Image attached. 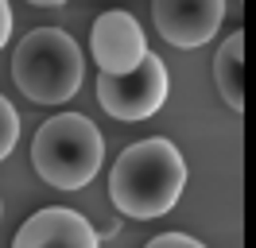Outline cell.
I'll list each match as a JSON object with an SVG mask.
<instances>
[{
  "label": "cell",
  "mask_w": 256,
  "mask_h": 248,
  "mask_svg": "<svg viewBox=\"0 0 256 248\" xmlns=\"http://www.w3.org/2000/svg\"><path fill=\"white\" fill-rule=\"evenodd\" d=\"M12 248H101V236L78 210L47 206L20 225Z\"/></svg>",
  "instance_id": "obj_7"
},
{
  "label": "cell",
  "mask_w": 256,
  "mask_h": 248,
  "mask_svg": "<svg viewBox=\"0 0 256 248\" xmlns=\"http://www.w3.org/2000/svg\"><path fill=\"white\" fill-rule=\"evenodd\" d=\"M167 66L160 54H148L128 74H97V101L112 120H148L167 101Z\"/></svg>",
  "instance_id": "obj_4"
},
{
  "label": "cell",
  "mask_w": 256,
  "mask_h": 248,
  "mask_svg": "<svg viewBox=\"0 0 256 248\" xmlns=\"http://www.w3.org/2000/svg\"><path fill=\"white\" fill-rule=\"evenodd\" d=\"M105 163V136L82 112H58L39 124L32 140V167L54 190H82Z\"/></svg>",
  "instance_id": "obj_2"
},
{
  "label": "cell",
  "mask_w": 256,
  "mask_h": 248,
  "mask_svg": "<svg viewBox=\"0 0 256 248\" xmlns=\"http://www.w3.org/2000/svg\"><path fill=\"white\" fill-rule=\"evenodd\" d=\"M214 86L233 112L244 108V35L233 31L214 54Z\"/></svg>",
  "instance_id": "obj_8"
},
{
  "label": "cell",
  "mask_w": 256,
  "mask_h": 248,
  "mask_svg": "<svg viewBox=\"0 0 256 248\" xmlns=\"http://www.w3.org/2000/svg\"><path fill=\"white\" fill-rule=\"evenodd\" d=\"M90 54H94L101 74H128L152 50H148V39L140 31V24L128 12L112 8V12H101L94 20V28H90Z\"/></svg>",
  "instance_id": "obj_5"
},
{
  "label": "cell",
  "mask_w": 256,
  "mask_h": 248,
  "mask_svg": "<svg viewBox=\"0 0 256 248\" xmlns=\"http://www.w3.org/2000/svg\"><path fill=\"white\" fill-rule=\"evenodd\" d=\"M86 62L82 46L62 28H35L20 39L12 54V78L35 105H66L82 86Z\"/></svg>",
  "instance_id": "obj_3"
},
{
  "label": "cell",
  "mask_w": 256,
  "mask_h": 248,
  "mask_svg": "<svg viewBox=\"0 0 256 248\" xmlns=\"http://www.w3.org/2000/svg\"><path fill=\"white\" fill-rule=\"evenodd\" d=\"M32 8H58V4H66V0H28Z\"/></svg>",
  "instance_id": "obj_12"
},
{
  "label": "cell",
  "mask_w": 256,
  "mask_h": 248,
  "mask_svg": "<svg viewBox=\"0 0 256 248\" xmlns=\"http://www.w3.org/2000/svg\"><path fill=\"white\" fill-rule=\"evenodd\" d=\"M16 140H20V112H16V105L0 93V163L12 155Z\"/></svg>",
  "instance_id": "obj_9"
},
{
  "label": "cell",
  "mask_w": 256,
  "mask_h": 248,
  "mask_svg": "<svg viewBox=\"0 0 256 248\" xmlns=\"http://www.w3.org/2000/svg\"><path fill=\"white\" fill-rule=\"evenodd\" d=\"M156 31L171 46H202L210 43L225 20V0H152Z\"/></svg>",
  "instance_id": "obj_6"
},
{
  "label": "cell",
  "mask_w": 256,
  "mask_h": 248,
  "mask_svg": "<svg viewBox=\"0 0 256 248\" xmlns=\"http://www.w3.org/2000/svg\"><path fill=\"white\" fill-rule=\"evenodd\" d=\"M144 248H206L198 236H190V232H160V236H152Z\"/></svg>",
  "instance_id": "obj_10"
},
{
  "label": "cell",
  "mask_w": 256,
  "mask_h": 248,
  "mask_svg": "<svg viewBox=\"0 0 256 248\" xmlns=\"http://www.w3.org/2000/svg\"><path fill=\"white\" fill-rule=\"evenodd\" d=\"M8 39H12V8H8V0H0V50Z\"/></svg>",
  "instance_id": "obj_11"
},
{
  "label": "cell",
  "mask_w": 256,
  "mask_h": 248,
  "mask_svg": "<svg viewBox=\"0 0 256 248\" xmlns=\"http://www.w3.org/2000/svg\"><path fill=\"white\" fill-rule=\"evenodd\" d=\"M186 186V159L171 140H136L116 155L109 170V198L132 221H156L171 214Z\"/></svg>",
  "instance_id": "obj_1"
}]
</instances>
